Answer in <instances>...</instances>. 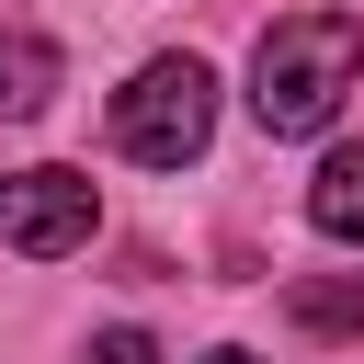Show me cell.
<instances>
[{"instance_id":"6da1fadb","label":"cell","mask_w":364,"mask_h":364,"mask_svg":"<svg viewBox=\"0 0 364 364\" xmlns=\"http://www.w3.org/2000/svg\"><path fill=\"white\" fill-rule=\"evenodd\" d=\"M353 80H364V23L353 11H284L250 57V114H262V136H318Z\"/></svg>"},{"instance_id":"7a4b0ae2","label":"cell","mask_w":364,"mask_h":364,"mask_svg":"<svg viewBox=\"0 0 364 364\" xmlns=\"http://www.w3.org/2000/svg\"><path fill=\"white\" fill-rule=\"evenodd\" d=\"M205 136H216V80H205V57H148V68L114 91V148H125L136 171H182V159H205Z\"/></svg>"},{"instance_id":"3957f363","label":"cell","mask_w":364,"mask_h":364,"mask_svg":"<svg viewBox=\"0 0 364 364\" xmlns=\"http://www.w3.org/2000/svg\"><path fill=\"white\" fill-rule=\"evenodd\" d=\"M91 228H102V193H91V171H0V250H23V262H68V250H91Z\"/></svg>"},{"instance_id":"277c9868","label":"cell","mask_w":364,"mask_h":364,"mask_svg":"<svg viewBox=\"0 0 364 364\" xmlns=\"http://www.w3.org/2000/svg\"><path fill=\"white\" fill-rule=\"evenodd\" d=\"M46 102H57V34L11 23V34H0V114L23 125V114H46Z\"/></svg>"},{"instance_id":"5b68a950","label":"cell","mask_w":364,"mask_h":364,"mask_svg":"<svg viewBox=\"0 0 364 364\" xmlns=\"http://www.w3.org/2000/svg\"><path fill=\"white\" fill-rule=\"evenodd\" d=\"M307 228H318V239H364V136L318 159V182H307Z\"/></svg>"},{"instance_id":"8992f818","label":"cell","mask_w":364,"mask_h":364,"mask_svg":"<svg viewBox=\"0 0 364 364\" xmlns=\"http://www.w3.org/2000/svg\"><path fill=\"white\" fill-rule=\"evenodd\" d=\"M284 318H296V330H318V341L364 330V273H296V284H284Z\"/></svg>"},{"instance_id":"52a82bcc","label":"cell","mask_w":364,"mask_h":364,"mask_svg":"<svg viewBox=\"0 0 364 364\" xmlns=\"http://www.w3.org/2000/svg\"><path fill=\"white\" fill-rule=\"evenodd\" d=\"M91 364H159V341H148V330H102V341H91Z\"/></svg>"},{"instance_id":"ba28073f","label":"cell","mask_w":364,"mask_h":364,"mask_svg":"<svg viewBox=\"0 0 364 364\" xmlns=\"http://www.w3.org/2000/svg\"><path fill=\"white\" fill-rule=\"evenodd\" d=\"M205 364H262V353H239V341H216V353H205Z\"/></svg>"}]
</instances>
